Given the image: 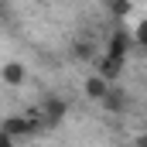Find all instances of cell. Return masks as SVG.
<instances>
[{
    "instance_id": "obj_3",
    "label": "cell",
    "mask_w": 147,
    "mask_h": 147,
    "mask_svg": "<svg viewBox=\"0 0 147 147\" xmlns=\"http://www.w3.org/2000/svg\"><path fill=\"white\" fill-rule=\"evenodd\" d=\"M82 92H86L92 103H103V96L110 92V82H106L103 75H96V72H92L89 79H86V82H82Z\"/></svg>"
},
{
    "instance_id": "obj_4",
    "label": "cell",
    "mask_w": 147,
    "mask_h": 147,
    "mask_svg": "<svg viewBox=\"0 0 147 147\" xmlns=\"http://www.w3.org/2000/svg\"><path fill=\"white\" fill-rule=\"evenodd\" d=\"M120 72H123V62H120V58H113V55H103V58H99V65H96V75H103L110 86H116Z\"/></svg>"
},
{
    "instance_id": "obj_1",
    "label": "cell",
    "mask_w": 147,
    "mask_h": 147,
    "mask_svg": "<svg viewBox=\"0 0 147 147\" xmlns=\"http://www.w3.org/2000/svg\"><path fill=\"white\" fill-rule=\"evenodd\" d=\"M0 130H7L14 140H17V137H31L38 130V120H28V116H21V113H10V116H3Z\"/></svg>"
},
{
    "instance_id": "obj_11",
    "label": "cell",
    "mask_w": 147,
    "mask_h": 147,
    "mask_svg": "<svg viewBox=\"0 0 147 147\" xmlns=\"http://www.w3.org/2000/svg\"><path fill=\"white\" fill-rule=\"evenodd\" d=\"M0 147H14V137H10L7 130H0Z\"/></svg>"
},
{
    "instance_id": "obj_7",
    "label": "cell",
    "mask_w": 147,
    "mask_h": 147,
    "mask_svg": "<svg viewBox=\"0 0 147 147\" xmlns=\"http://www.w3.org/2000/svg\"><path fill=\"white\" fill-rule=\"evenodd\" d=\"M127 51H130V34H123V31H116V34L110 38V45H106V55H113V58H127Z\"/></svg>"
},
{
    "instance_id": "obj_5",
    "label": "cell",
    "mask_w": 147,
    "mask_h": 147,
    "mask_svg": "<svg viewBox=\"0 0 147 147\" xmlns=\"http://www.w3.org/2000/svg\"><path fill=\"white\" fill-rule=\"evenodd\" d=\"M0 79H3L7 86H24V82H28V69H24L21 62H7V65H0Z\"/></svg>"
},
{
    "instance_id": "obj_2",
    "label": "cell",
    "mask_w": 147,
    "mask_h": 147,
    "mask_svg": "<svg viewBox=\"0 0 147 147\" xmlns=\"http://www.w3.org/2000/svg\"><path fill=\"white\" fill-rule=\"evenodd\" d=\"M65 113H69V103L58 99V96H51V99H45V106H41V120H45L48 127H58V123L65 120Z\"/></svg>"
},
{
    "instance_id": "obj_12",
    "label": "cell",
    "mask_w": 147,
    "mask_h": 147,
    "mask_svg": "<svg viewBox=\"0 0 147 147\" xmlns=\"http://www.w3.org/2000/svg\"><path fill=\"white\" fill-rule=\"evenodd\" d=\"M130 147H147V134H137V137L130 140Z\"/></svg>"
},
{
    "instance_id": "obj_10",
    "label": "cell",
    "mask_w": 147,
    "mask_h": 147,
    "mask_svg": "<svg viewBox=\"0 0 147 147\" xmlns=\"http://www.w3.org/2000/svg\"><path fill=\"white\" fill-rule=\"evenodd\" d=\"M75 55H79V58H89L92 48H89V45H75Z\"/></svg>"
},
{
    "instance_id": "obj_8",
    "label": "cell",
    "mask_w": 147,
    "mask_h": 147,
    "mask_svg": "<svg viewBox=\"0 0 147 147\" xmlns=\"http://www.w3.org/2000/svg\"><path fill=\"white\" fill-rule=\"evenodd\" d=\"M110 10L116 17H127V14H130V0H110Z\"/></svg>"
},
{
    "instance_id": "obj_6",
    "label": "cell",
    "mask_w": 147,
    "mask_h": 147,
    "mask_svg": "<svg viewBox=\"0 0 147 147\" xmlns=\"http://www.w3.org/2000/svg\"><path fill=\"white\" fill-rule=\"evenodd\" d=\"M103 110H106V113H123V110H127V92L116 89V86H110V92L103 96Z\"/></svg>"
},
{
    "instance_id": "obj_9",
    "label": "cell",
    "mask_w": 147,
    "mask_h": 147,
    "mask_svg": "<svg viewBox=\"0 0 147 147\" xmlns=\"http://www.w3.org/2000/svg\"><path fill=\"white\" fill-rule=\"evenodd\" d=\"M134 38H137V45H144V48H147V21H144V24H137V34H134Z\"/></svg>"
}]
</instances>
